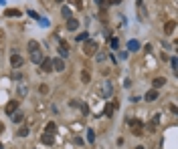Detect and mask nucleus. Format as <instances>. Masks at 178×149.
<instances>
[{
  "label": "nucleus",
  "instance_id": "32",
  "mask_svg": "<svg viewBox=\"0 0 178 149\" xmlns=\"http://www.w3.org/2000/svg\"><path fill=\"white\" fill-rule=\"evenodd\" d=\"M0 149H4V145H2V143H0Z\"/></svg>",
  "mask_w": 178,
  "mask_h": 149
},
{
  "label": "nucleus",
  "instance_id": "33",
  "mask_svg": "<svg viewBox=\"0 0 178 149\" xmlns=\"http://www.w3.org/2000/svg\"><path fill=\"white\" fill-rule=\"evenodd\" d=\"M136 149H144V147H136Z\"/></svg>",
  "mask_w": 178,
  "mask_h": 149
},
{
  "label": "nucleus",
  "instance_id": "34",
  "mask_svg": "<svg viewBox=\"0 0 178 149\" xmlns=\"http://www.w3.org/2000/svg\"><path fill=\"white\" fill-rule=\"evenodd\" d=\"M59 2H63V0H59Z\"/></svg>",
  "mask_w": 178,
  "mask_h": 149
},
{
  "label": "nucleus",
  "instance_id": "4",
  "mask_svg": "<svg viewBox=\"0 0 178 149\" xmlns=\"http://www.w3.org/2000/svg\"><path fill=\"white\" fill-rule=\"evenodd\" d=\"M51 68H53V59L45 56V59L41 61V71L43 73H51Z\"/></svg>",
  "mask_w": 178,
  "mask_h": 149
},
{
  "label": "nucleus",
  "instance_id": "25",
  "mask_svg": "<svg viewBox=\"0 0 178 149\" xmlns=\"http://www.w3.org/2000/svg\"><path fill=\"white\" fill-rule=\"evenodd\" d=\"M28 16H30V18H34V20H39V14L34 12V10H28Z\"/></svg>",
  "mask_w": 178,
  "mask_h": 149
},
{
  "label": "nucleus",
  "instance_id": "31",
  "mask_svg": "<svg viewBox=\"0 0 178 149\" xmlns=\"http://www.w3.org/2000/svg\"><path fill=\"white\" fill-rule=\"evenodd\" d=\"M95 2H97V4H101V2H103V0H95Z\"/></svg>",
  "mask_w": 178,
  "mask_h": 149
},
{
  "label": "nucleus",
  "instance_id": "23",
  "mask_svg": "<svg viewBox=\"0 0 178 149\" xmlns=\"http://www.w3.org/2000/svg\"><path fill=\"white\" fill-rule=\"evenodd\" d=\"M28 133H30V131H28V127H22L21 131H18V135H21V137H27Z\"/></svg>",
  "mask_w": 178,
  "mask_h": 149
},
{
  "label": "nucleus",
  "instance_id": "6",
  "mask_svg": "<svg viewBox=\"0 0 178 149\" xmlns=\"http://www.w3.org/2000/svg\"><path fill=\"white\" fill-rule=\"evenodd\" d=\"M117 109V101H113V103H110L107 107H105V115L107 117H113V111Z\"/></svg>",
  "mask_w": 178,
  "mask_h": 149
},
{
  "label": "nucleus",
  "instance_id": "2",
  "mask_svg": "<svg viewBox=\"0 0 178 149\" xmlns=\"http://www.w3.org/2000/svg\"><path fill=\"white\" fill-rule=\"evenodd\" d=\"M97 42H93V41H85V47H83V53L85 54H95L97 53Z\"/></svg>",
  "mask_w": 178,
  "mask_h": 149
},
{
  "label": "nucleus",
  "instance_id": "28",
  "mask_svg": "<svg viewBox=\"0 0 178 149\" xmlns=\"http://www.w3.org/2000/svg\"><path fill=\"white\" fill-rule=\"evenodd\" d=\"M170 65H172V68H174V71H176V67H178V62H176V59H172V61H170Z\"/></svg>",
  "mask_w": 178,
  "mask_h": 149
},
{
  "label": "nucleus",
  "instance_id": "3",
  "mask_svg": "<svg viewBox=\"0 0 178 149\" xmlns=\"http://www.w3.org/2000/svg\"><path fill=\"white\" fill-rule=\"evenodd\" d=\"M16 109H18V101H16V99H12V101L6 103V109H4V111H6V115L12 117L14 113H16Z\"/></svg>",
  "mask_w": 178,
  "mask_h": 149
},
{
  "label": "nucleus",
  "instance_id": "20",
  "mask_svg": "<svg viewBox=\"0 0 178 149\" xmlns=\"http://www.w3.org/2000/svg\"><path fill=\"white\" fill-rule=\"evenodd\" d=\"M128 48H130V50H140V42L138 41H130L128 42Z\"/></svg>",
  "mask_w": 178,
  "mask_h": 149
},
{
  "label": "nucleus",
  "instance_id": "19",
  "mask_svg": "<svg viewBox=\"0 0 178 149\" xmlns=\"http://www.w3.org/2000/svg\"><path fill=\"white\" fill-rule=\"evenodd\" d=\"M4 16H21V10H16V8H8Z\"/></svg>",
  "mask_w": 178,
  "mask_h": 149
},
{
  "label": "nucleus",
  "instance_id": "10",
  "mask_svg": "<svg viewBox=\"0 0 178 149\" xmlns=\"http://www.w3.org/2000/svg\"><path fill=\"white\" fill-rule=\"evenodd\" d=\"M10 62H12L14 68H16V67H22V59L18 56V54H12V56H10Z\"/></svg>",
  "mask_w": 178,
  "mask_h": 149
},
{
  "label": "nucleus",
  "instance_id": "17",
  "mask_svg": "<svg viewBox=\"0 0 178 149\" xmlns=\"http://www.w3.org/2000/svg\"><path fill=\"white\" fill-rule=\"evenodd\" d=\"M39 48H41V47H39V42H37V41H30V42H28V53H37Z\"/></svg>",
  "mask_w": 178,
  "mask_h": 149
},
{
  "label": "nucleus",
  "instance_id": "15",
  "mask_svg": "<svg viewBox=\"0 0 178 149\" xmlns=\"http://www.w3.org/2000/svg\"><path fill=\"white\" fill-rule=\"evenodd\" d=\"M22 121H24V115H22V113H14V115H12V123H16V125H21Z\"/></svg>",
  "mask_w": 178,
  "mask_h": 149
},
{
  "label": "nucleus",
  "instance_id": "18",
  "mask_svg": "<svg viewBox=\"0 0 178 149\" xmlns=\"http://www.w3.org/2000/svg\"><path fill=\"white\" fill-rule=\"evenodd\" d=\"M41 141L45 143V145H53V135H49V133H45V135L41 137Z\"/></svg>",
  "mask_w": 178,
  "mask_h": 149
},
{
  "label": "nucleus",
  "instance_id": "11",
  "mask_svg": "<svg viewBox=\"0 0 178 149\" xmlns=\"http://www.w3.org/2000/svg\"><path fill=\"white\" fill-rule=\"evenodd\" d=\"M77 28H79V20H75V18H69L67 30H77Z\"/></svg>",
  "mask_w": 178,
  "mask_h": 149
},
{
  "label": "nucleus",
  "instance_id": "12",
  "mask_svg": "<svg viewBox=\"0 0 178 149\" xmlns=\"http://www.w3.org/2000/svg\"><path fill=\"white\" fill-rule=\"evenodd\" d=\"M176 28V20H170V22H166V26H164V32L166 34H170L172 30Z\"/></svg>",
  "mask_w": 178,
  "mask_h": 149
},
{
  "label": "nucleus",
  "instance_id": "24",
  "mask_svg": "<svg viewBox=\"0 0 178 149\" xmlns=\"http://www.w3.org/2000/svg\"><path fill=\"white\" fill-rule=\"evenodd\" d=\"M87 36H89L87 32H81L79 36H77V41H79V42H81V41H87Z\"/></svg>",
  "mask_w": 178,
  "mask_h": 149
},
{
  "label": "nucleus",
  "instance_id": "9",
  "mask_svg": "<svg viewBox=\"0 0 178 149\" xmlns=\"http://www.w3.org/2000/svg\"><path fill=\"white\" fill-rule=\"evenodd\" d=\"M30 59H33V62H37V65H41V61L45 59L41 54V50H37V53H30Z\"/></svg>",
  "mask_w": 178,
  "mask_h": 149
},
{
  "label": "nucleus",
  "instance_id": "5",
  "mask_svg": "<svg viewBox=\"0 0 178 149\" xmlns=\"http://www.w3.org/2000/svg\"><path fill=\"white\" fill-rule=\"evenodd\" d=\"M53 68H55L57 73L65 71V61H63V59H53Z\"/></svg>",
  "mask_w": 178,
  "mask_h": 149
},
{
  "label": "nucleus",
  "instance_id": "27",
  "mask_svg": "<svg viewBox=\"0 0 178 149\" xmlns=\"http://www.w3.org/2000/svg\"><path fill=\"white\" fill-rule=\"evenodd\" d=\"M110 44H111L113 48H117V44H119V42H117V38H111V41H110Z\"/></svg>",
  "mask_w": 178,
  "mask_h": 149
},
{
  "label": "nucleus",
  "instance_id": "21",
  "mask_svg": "<svg viewBox=\"0 0 178 149\" xmlns=\"http://www.w3.org/2000/svg\"><path fill=\"white\" fill-rule=\"evenodd\" d=\"M87 141L89 143L95 141V131H93V129H87Z\"/></svg>",
  "mask_w": 178,
  "mask_h": 149
},
{
  "label": "nucleus",
  "instance_id": "1",
  "mask_svg": "<svg viewBox=\"0 0 178 149\" xmlns=\"http://www.w3.org/2000/svg\"><path fill=\"white\" fill-rule=\"evenodd\" d=\"M130 127H132V133H134L136 137L144 135V125H142L140 119H132V121H130Z\"/></svg>",
  "mask_w": 178,
  "mask_h": 149
},
{
  "label": "nucleus",
  "instance_id": "14",
  "mask_svg": "<svg viewBox=\"0 0 178 149\" xmlns=\"http://www.w3.org/2000/svg\"><path fill=\"white\" fill-rule=\"evenodd\" d=\"M55 131H57V125H55V123H53V121H51V123H47V127H45V133H49V135H53Z\"/></svg>",
  "mask_w": 178,
  "mask_h": 149
},
{
  "label": "nucleus",
  "instance_id": "22",
  "mask_svg": "<svg viewBox=\"0 0 178 149\" xmlns=\"http://www.w3.org/2000/svg\"><path fill=\"white\" fill-rule=\"evenodd\" d=\"M156 125H158V117H154V119H152V123L148 125V131H154V129H156Z\"/></svg>",
  "mask_w": 178,
  "mask_h": 149
},
{
  "label": "nucleus",
  "instance_id": "13",
  "mask_svg": "<svg viewBox=\"0 0 178 149\" xmlns=\"http://www.w3.org/2000/svg\"><path fill=\"white\" fill-rule=\"evenodd\" d=\"M59 54H61V59H65L69 54V47L65 44V42H61V47H59Z\"/></svg>",
  "mask_w": 178,
  "mask_h": 149
},
{
  "label": "nucleus",
  "instance_id": "8",
  "mask_svg": "<svg viewBox=\"0 0 178 149\" xmlns=\"http://www.w3.org/2000/svg\"><path fill=\"white\" fill-rule=\"evenodd\" d=\"M152 85H154V89L158 91V89H162V87L166 85V79H164V77H158V79H154V83H152Z\"/></svg>",
  "mask_w": 178,
  "mask_h": 149
},
{
  "label": "nucleus",
  "instance_id": "29",
  "mask_svg": "<svg viewBox=\"0 0 178 149\" xmlns=\"http://www.w3.org/2000/svg\"><path fill=\"white\" fill-rule=\"evenodd\" d=\"M41 93H43V95H45V93H49V87H47V85H43V87H41Z\"/></svg>",
  "mask_w": 178,
  "mask_h": 149
},
{
  "label": "nucleus",
  "instance_id": "30",
  "mask_svg": "<svg viewBox=\"0 0 178 149\" xmlns=\"http://www.w3.org/2000/svg\"><path fill=\"white\" fill-rule=\"evenodd\" d=\"M0 133H4V123L0 121Z\"/></svg>",
  "mask_w": 178,
  "mask_h": 149
},
{
  "label": "nucleus",
  "instance_id": "26",
  "mask_svg": "<svg viewBox=\"0 0 178 149\" xmlns=\"http://www.w3.org/2000/svg\"><path fill=\"white\" fill-rule=\"evenodd\" d=\"M63 16L69 18V16H71V10H69V8H63Z\"/></svg>",
  "mask_w": 178,
  "mask_h": 149
},
{
  "label": "nucleus",
  "instance_id": "16",
  "mask_svg": "<svg viewBox=\"0 0 178 149\" xmlns=\"http://www.w3.org/2000/svg\"><path fill=\"white\" fill-rule=\"evenodd\" d=\"M99 95H103V97L111 95V85H110V83H105V85H103V89H101V93H99Z\"/></svg>",
  "mask_w": 178,
  "mask_h": 149
},
{
  "label": "nucleus",
  "instance_id": "7",
  "mask_svg": "<svg viewBox=\"0 0 178 149\" xmlns=\"http://www.w3.org/2000/svg\"><path fill=\"white\" fill-rule=\"evenodd\" d=\"M144 99H146V101H156V99H158V91H156V89L148 91V93L144 95Z\"/></svg>",
  "mask_w": 178,
  "mask_h": 149
}]
</instances>
